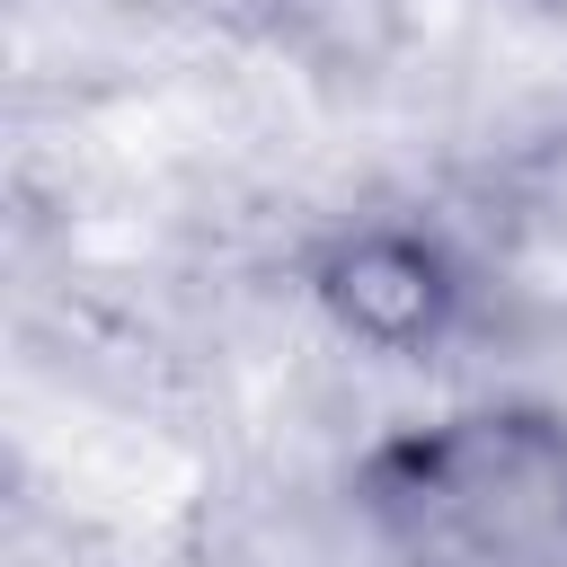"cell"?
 <instances>
[{"label": "cell", "instance_id": "obj_1", "mask_svg": "<svg viewBox=\"0 0 567 567\" xmlns=\"http://www.w3.org/2000/svg\"><path fill=\"white\" fill-rule=\"evenodd\" d=\"M346 487L408 567H567V408L549 399H470L399 425Z\"/></svg>", "mask_w": 567, "mask_h": 567}, {"label": "cell", "instance_id": "obj_2", "mask_svg": "<svg viewBox=\"0 0 567 567\" xmlns=\"http://www.w3.org/2000/svg\"><path fill=\"white\" fill-rule=\"evenodd\" d=\"M301 292L310 310L381 354V363H425L443 354L470 310H478V275L470 257L434 230V221H408V213H372V221H337L310 257H301Z\"/></svg>", "mask_w": 567, "mask_h": 567}, {"label": "cell", "instance_id": "obj_3", "mask_svg": "<svg viewBox=\"0 0 567 567\" xmlns=\"http://www.w3.org/2000/svg\"><path fill=\"white\" fill-rule=\"evenodd\" d=\"M523 18H549V27H567V0H514Z\"/></svg>", "mask_w": 567, "mask_h": 567}]
</instances>
